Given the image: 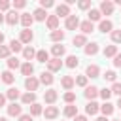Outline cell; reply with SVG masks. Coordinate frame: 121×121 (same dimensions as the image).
<instances>
[{"label":"cell","mask_w":121,"mask_h":121,"mask_svg":"<svg viewBox=\"0 0 121 121\" xmlns=\"http://www.w3.org/2000/svg\"><path fill=\"white\" fill-rule=\"evenodd\" d=\"M64 26H66V30H76V28L79 26V17L70 13V15L66 17V23H64Z\"/></svg>","instance_id":"obj_1"},{"label":"cell","mask_w":121,"mask_h":121,"mask_svg":"<svg viewBox=\"0 0 121 121\" xmlns=\"http://www.w3.org/2000/svg\"><path fill=\"white\" fill-rule=\"evenodd\" d=\"M25 87L28 89V93H34V91L40 87V79H38V78H34V76H30V78H26V79H25Z\"/></svg>","instance_id":"obj_2"},{"label":"cell","mask_w":121,"mask_h":121,"mask_svg":"<svg viewBox=\"0 0 121 121\" xmlns=\"http://www.w3.org/2000/svg\"><path fill=\"white\" fill-rule=\"evenodd\" d=\"M4 21H6L9 26H13V25H17V23H19V13H17L15 9H11V11H8V13H6Z\"/></svg>","instance_id":"obj_3"},{"label":"cell","mask_w":121,"mask_h":121,"mask_svg":"<svg viewBox=\"0 0 121 121\" xmlns=\"http://www.w3.org/2000/svg\"><path fill=\"white\" fill-rule=\"evenodd\" d=\"M32 38H34L32 30H30V28H23V30H21V36H19V42H21V43H30Z\"/></svg>","instance_id":"obj_4"},{"label":"cell","mask_w":121,"mask_h":121,"mask_svg":"<svg viewBox=\"0 0 121 121\" xmlns=\"http://www.w3.org/2000/svg\"><path fill=\"white\" fill-rule=\"evenodd\" d=\"M47 68H49L51 74H53V72H59V70L62 68V60H60V59H49V60H47Z\"/></svg>","instance_id":"obj_5"},{"label":"cell","mask_w":121,"mask_h":121,"mask_svg":"<svg viewBox=\"0 0 121 121\" xmlns=\"http://www.w3.org/2000/svg\"><path fill=\"white\" fill-rule=\"evenodd\" d=\"M100 13H104V15H112L113 13V2H110V0H104L102 4H100V9H98Z\"/></svg>","instance_id":"obj_6"},{"label":"cell","mask_w":121,"mask_h":121,"mask_svg":"<svg viewBox=\"0 0 121 121\" xmlns=\"http://www.w3.org/2000/svg\"><path fill=\"white\" fill-rule=\"evenodd\" d=\"M45 25H47V28H49L51 32H53V30H57V26H59V17H57V15H47Z\"/></svg>","instance_id":"obj_7"},{"label":"cell","mask_w":121,"mask_h":121,"mask_svg":"<svg viewBox=\"0 0 121 121\" xmlns=\"http://www.w3.org/2000/svg\"><path fill=\"white\" fill-rule=\"evenodd\" d=\"M85 98L87 100H95L96 96H98V87H95V85H91V87H85Z\"/></svg>","instance_id":"obj_8"},{"label":"cell","mask_w":121,"mask_h":121,"mask_svg":"<svg viewBox=\"0 0 121 121\" xmlns=\"http://www.w3.org/2000/svg\"><path fill=\"white\" fill-rule=\"evenodd\" d=\"M55 11H57V17H68V15H70V6L59 4V6L55 8Z\"/></svg>","instance_id":"obj_9"},{"label":"cell","mask_w":121,"mask_h":121,"mask_svg":"<svg viewBox=\"0 0 121 121\" xmlns=\"http://www.w3.org/2000/svg\"><path fill=\"white\" fill-rule=\"evenodd\" d=\"M19 21H21V25H23L25 28H30V25L34 23V17H32L30 13H21V17H19Z\"/></svg>","instance_id":"obj_10"},{"label":"cell","mask_w":121,"mask_h":121,"mask_svg":"<svg viewBox=\"0 0 121 121\" xmlns=\"http://www.w3.org/2000/svg\"><path fill=\"white\" fill-rule=\"evenodd\" d=\"M112 28H113V25H112L110 19H102V21L98 23V30L104 32V34H106V32H112Z\"/></svg>","instance_id":"obj_11"},{"label":"cell","mask_w":121,"mask_h":121,"mask_svg":"<svg viewBox=\"0 0 121 121\" xmlns=\"http://www.w3.org/2000/svg\"><path fill=\"white\" fill-rule=\"evenodd\" d=\"M51 53H53V59H60V57L66 53V49H64V45H60V43H55V45L51 47Z\"/></svg>","instance_id":"obj_12"},{"label":"cell","mask_w":121,"mask_h":121,"mask_svg":"<svg viewBox=\"0 0 121 121\" xmlns=\"http://www.w3.org/2000/svg\"><path fill=\"white\" fill-rule=\"evenodd\" d=\"M85 76H87V78H98V76H100V68H98L96 64H89L87 70H85Z\"/></svg>","instance_id":"obj_13"},{"label":"cell","mask_w":121,"mask_h":121,"mask_svg":"<svg viewBox=\"0 0 121 121\" xmlns=\"http://www.w3.org/2000/svg\"><path fill=\"white\" fill-rule=\"evenodd\" d=\"M8 115H11V117H19V115H21V106H19L17 102H11V104L8 106Z\"/></svg>","instance_id":"obj_14"},{"label":"cell","mask_w":121,"mask_h":121,"mask_svg":"<svg viewBox=\"0 0 121 121\" xmlns=\"http://www.w3.org/2000/svg\"><path fill=\"white\" fill-rule=\"evenodd\" d=\"M45 119H55L59 115V108L57 106H45V112H43Z\"/></svg>","instance_id":"obj_15"},{"label":"cell","mask_w":121,"mask_h":121,"mask_svg":"<svg viewBox=\"0 0 121 121\" xmlns=\"http://www.w3.org/2000/svg\"><path fill=\"white\" fill-rule=\"evenodd\" d=\"M19 96H21V93H19V89H17V87H9V89L6 91V98H9L11 102H15Z\"/></svg>","instance_id":"obj_16"},{"label":"cell","mask_w":121,"mask_h":121,"mask_svg":"<svg viewBox=\"0 0 121 121\" xmlns=\"http://www.w3.org/2000/svg\"><path fill=\"white\" fill-rule=\"evenodd\" d=\"M57 96H59V95H57V91H55V89H49V91H45V93H43V100H45L47 104H53V102L57 100Z\"/></svg>","instance_id":"obj_17"},{"label":"cell","mask_w":121,"mask_h":121,"mask_svg":"<svg viewBox=\"0 0 121 121\" xmlns=\"http://www.w3.org/2000/svg\"><path fill=\"white\" fill-rule=\"evenodd\" d=\"M23 57L26 59V62H30L34 57H36V51H34V47H30V45H26V47H23Z\"/></svg>","instance_id":"obj_18"},{"label":"cell","mask_w":121,"mask_h":121,"mask_svg":"<svg viewBox=\"0 0 121 121\" xmlns=\"http://www.w3.org/2000/svg\"><path fill=\"white\" fill-rule=\"evenodd\" d=\"M53 79H55V78H53L51 72H42V74H40V83H43V85H51Z\"/></svg>","instance_id":"obj_19"},{"label":"cell","mask_w":121,"mask_h":121,"mask_svg":"<svg viewBox=\"0 0 121 121\" xmlns=\"http://www.w3.org/2000/svg\"><path fill=\"white\" fill-rule=\"evenodd\" d=\"M60 85H62L66 91H70V89H72L76 83H74V78H72V76H62V79H60Z\"/></svg>","instance_id":"obj_20"},{"label":"cell","mask_w":121,"mask_h":121,"mask_svg":"<svg viewBox=\"0 0 121 121\" xmlns=\"http://www.w3.org/2000/svg\"><path fill=\"white\" fill-rule=\"evenodd\" d=\"M98 108H100V106H98L95 100H89L87 106H85V112H87V115H95V113L98 112Z\"/></svg>","instance_id":"obj_21"},{"label":"cell","mask_w":121,"mask_h":121,"mask_svg":"<svg viewBox=\"0 0 121 121\" xmlns=\"http://www.w3.org/2000/svg\"><path fill=\"white\" fill-rule=\"evenodd\" d=\"M32 17H34V21H45V19H47V11L42 9V8H38V9H34Z\"/></svg>","instance_id":"obj_22"},{"label":"cell","mask_w":121,"mask_h":121,"mask_svg":"<svg viewBox=\"0 0 121 121\" xmlns=\"http://www.w3.org/2000/svg\"><path fill=\"white\" fill-rule=\"evenodd\" d=\"M79 28H81L83 36H85V34H91V32L95 30V26H93V23H91V21H83V23H79Z\"/></svg>","instance_id":"obj_23"},{"label":"cell","mask_w":121,"mask_h":121,"mask_svg":"<svg viewBox=\"0 0 121 121\" xmlns=\"http://www.w3.org/2000/svg\"><path fill=\"white\" fill-rule=\"evenodd\" d=\"M72 43H74L76 47H85V45H87V38H85L83 34H78V36H74Z\"/></svg>","instance_id":"obj_24"},{"label":"cell","mask_w":121,"mask_h":121,"mask_svg":"<svg viewBox=\"0 0 121 121\" xmlns=\"http://www.w3.org/2000/svg\"><path fill=\"white\" fill-rule=\"evenodd\" d=\"M0 79H2L4 83L11 85V83H13V79H15V76L11 74V70H6V72H2V74H0Z\"/></svg>","instance_id":"obj_25"},{"label":"cell","mask_w":121,"mask_h":121,"mask_svg":"<svg viewBox=\"0 0 121 121\" xmlns=\"http://www.w3.org/2000/svg\"><path fill=\"white\" fill-rule=\"evenodd\" d=\"M21 102L23 104H34L36 102V93H25V95H21Z\"/></svg>","instance_id":"obj_26"},{"label":"cell","mask_w":121,"mask_h":121,"mask_svg":"<svg viewBox=\"0 0 121 121\" xmlns=\"http://www.w3.org/2000/svg\"><path fill=\"white\" fill-rule=\"evenodd\" d=\"M98 110L102 112V115H104V117H108V115H112V113H113V104H110V102H104V104H102Z\"/></svg>","instance_id":"obj_27"},{"label":"cell","mask_w":121,"mask_h":121,"mask_svg":"<svg viewBox=\"0 0 121 121\" xmlns=\"http://www.w3.org/2000/svg\"><path fill=\"white\" fill-rule=\"evenodd\" d=\"M49 38H51V42H57V43H59V42H62V40H64V32L57 28V30H53V32L49 34Z\"/></svg>","instance_id":"obj_28"},{"label":"cell","mask_w":121,"mask_h":121,"mask_svg":"<svg viewBox=\"0 0 121 121\" xmlns=\"http://www.w3.org/2000/svg\"><path fill=\"white\" fill-rule=\"evenodd\" d=\"M83 49H85V55H89V57H91V55H96V53H98V43H95V42H93V43H87Z\"/></svg>","instance_id":"obj_29"},{"label":"cell","mask_w":121,"mask_h":121,"mask_svg":"<svg viewBox=\"0 0 121 121\" xmlns=\"http://www.w3.org/2000/svg\"><path fill=\"white\" fill-rule=\"evenodd\" d=\"M64 115H66V117H76V115H78V106H76V104H68V106L64 108Z\"/></svg>","instance_id":"obj_30"},{"label":"cell","mask_w":121,"mask_h":121,"mask_svg":"<svg viewBox=\"0 0 121 121\" xmlns=\"http://www.w3.org/2000/svg\"><path fill=\"white\" fill-rule=\"evenodd\" d=\"M87 15H89V19H87V21H91V23H93V21H100V17H102V13H100L98 9H95V8H91Z\"/></svg>","instance_id":"obj_31"},{"label":"cell","mask_w":121,"mask_h":121,"mask_svg":"<svg viewBox=\"0 0 121 121\" xmlns=\"http://www.w3.org/2000/svg\"><path fill=\"white\" fill-rule=\"evenodd\" d=\"M36 60H38V62H47V60H49V53H47L45 49L36 51Z\"/></svg>","instance_id":"obj_32"},{"label":"cell","mask_w":121,"mask_h":121,"mask_svg":"<svg viewBox=\"0 0 121 121\" xmlns=\"http://www.w3.org/2000/svg\"><path fill=\"white\" fill-rule=\"evenodd\" d=\"M64 64H66L68 68H76V66L79 64V59H78L76 55H68V57H66V62H64Z\"/></svg>","instance_id":"obj_33"},{"label":"cell","mask_w":121,"mask_h":121,"mask_svg":"<svg viewBox=\"0 0 121 121\" xmlns=\"http://www.w3.org/2000/svg\"><path fill=\"white\" fill-rule=\"evenodd\" d=\"M21 72H23V76L30 78V76H32V72H34V66H32L30 62H25V64H21Z\"/></svg>","instance_id":"obj_34"},{"label":"cell","mask_w":121,"mask_h":121,"mask_svg":"<svg viewBox=\"0 0 121 121\" xmlns=\"http://www.w3.org/2000/svg\"><path fill=\"white\" fill-rule=\"evenodd\" d=\"M9 51H15V53L23 51V43H21L19 40H11V42H9Z\"/></svg>","instance_id":"obj_35"},{"label":"cell","mask_w":121,"mask_h":121,"mask_svg":"<svg viewBox=\"0 0 121 121\" xmlns=\"http://www.w3.org/2000/svg\"><path fill=\"white\" fill-rule=\"evenodd\" d=\"M117 55V45H108L104 47V57H115Z\"/></svg>","instance_id":"obj_36"},{"label":"cell","mask_w":121,"mask_h":121,"mask_svg":"<svg viewBox=\"0 0 121 121\" xmlns=\"http://www.w3.org/2000/svg\"><path fill=\"white\" fill-rule=\"evenodd\" d=\"M40 113H43V110H42V106H40L38 102H34V104H30V115L34 117V115H40Z\"/></svg>","instance_id":"obj_37"},{"label":"cell","mask_w":121,"mask_h":121,"mask_svg":"<svg viewBox=\"0 0 121 121\" xmlns=\"http://www.w3.org/2000/svg\"><path fill=\"white\" fill-rule=\"evenodd\" d=\"M19 66H21V62H19L17 57H9V59H8V68H9V70H11V68H19Z\"/></svg>","instance_id":"obj_38"},{"label":"cell","mask_w":121,"mask_h":121,"mask_svg":"<svg viewBox=\"0 0 121 121\" xmlns=\"http://www.w3.org/2000/svg\"><path fill=\"white\" fill-rule=\"evenodd\" d=\"M98 95L104 98V102H108V98L112 96V91H110L108 87H104V89H98Z\"/></svg>","instance_id":"obj_39"},{"label":"cell","mask_w":121,"mask_h":121,"mask_svg":"<svg viewBox=\"0 0 121 121\" xmlns=\"http://www.w3.org/2000/svg\"><path fill=\"white\" fill-rule=\"evenodd\" d=\"M110 36H112V42L113 43H121V30H112Z\"/></svg>","instance_id":"obj_40"},{"label":"cell","mask_w":121,"mask_h":121,"mask_svg":"<svg viewBox=\"0 0 121 121\" xmlns=\"http://www.w3.org/2000/svg\"><path fill=\"white\" fill-rule=\"evenodd\" d=\"M74 83L79 85V87H87V76H78V78L74 79Z\"/></svg>","instance_id":"obj_41"},{"label":"cell","mask_w":121,"mask_h":121,"mask_svg":"<svg viewBox=\"0 0 121 121\" xmlns=\"http://www.w3.org/2000/svg\"><path fill=\"white\" fill-rule=\"evenodd\" d=\"M9 47L8 45H0V59H9Z\"/></svg>","instance_id":"obj_42"},{"label":"cell","mask_w":121,"mask_h":121,"mask_svg":"<svg viewBox=\"0 0 121 121\" xmlns=\"http://www.w3.org/2000/svg\"><path fill=\"white\" fill-rule=\"evenodd\" d=\"M115 76H117V74H115L113 70H106V74H104V79H106V81H113V83H115Z\"/></svg>","instance_id":"obj_43"},{"label":"cell","mask_w":121,"mask_h":121,"mask_svg":"<svg viewBox=\"0 0 121 121\" xmlns=\"http://www.w3.org/2000/svg\"><path fill=\"white\" fill-rule=\"evenodd\" d=\"M64 102H68V104H74V100H76V95L72 93V91H68V93H64Z\"/></svg>","instance_id":"obj_44"},{"label":"cell","mask_w":121,"mask_h":121,"mask_svg":"<svg viewBox=\"0 0 121 121\" xmlns=\"http://www.w3.org/2000/svg\"><path fill=\"white\" fill-rule=\"evenodd\" d=\"M110 91H112V95H117V96H121V83H113Z\"/></svg>","instance_id":"obj_45"},{"label":"cell","mask_w":121,"mask_h":121,"mask_svg":"<svg viewBox=\"0 0 121 121\" xmlns=\"http://www.w3.org/2000/svg\"><path fill=\"white\" fill-rule=\"evenodd\" d=\"M53 6H55L53 0H42V2H40V8H42V9H47V8H53Z\"/></svg>","instance_id":"obj_46"},{"label":"cell","mask_w":121,"mask_h":121,"mask_svg":"<svg viewBox=\"0 0 121 121\" xmlns=\"http://www.w3.org/2000/svg\"><path fill=\"white\" fill-rule=\"evenodd\" d=\"M78 6H79V9H91V0H81V2H78Z\"/></svg>","instance_id":"obj_47"},{"label":"cell","mask_w":121,"mask_h":121,"mask_svg":"<svg viewBox=\"0 0 121 121\" xmlns=\"http://www.w3.org/2000/svg\"><path fill=\"white\" fill-rule=\"evenodd\" d=\"M112 62H113V66H115V68H121V53H117V55L113 57V60H112Z\"/></svg>","instance_id":"obj_48"},{"label":"cell","mask_w":121,"mask_h":121,"mask_svg":"<svg viewBox=\"0 0 121 121\" xmlns=\"http://www.w3.org/2000/svg\"><path fill=\"white\" fill-rule=\"evenodd\" d=\"M25 6H26L25 0H15V2H13V8H15V9H21V8H25Z\"/></svg>","instance_id":"obj_49"},{"label":"cell","mask_w":121,"mask_h":121,"mask_svg":"<svg viewBox=\"0 0 121 121\" xmlns=\"http://www.w3.org/2000/svg\"><path fill=\"white\" fill-rule=\"evenodd\" d=\"M9 6H11V4H9L8 0H0V11H6V9H9Z\"/></svg>","instance_id":"obj_50"},{"label":"cell","mask_w":121,"mask_h":121,"mask_svg":"<svg viewBox=\"0 0 121 121\" xmlns=\"http://www.w3.org/2000/svg\"><path fill=\"white\" fill-rule=\"evenodd\" d=\"M19 121H32V115L30 113H21L19 115Z\"/></svg>","instance_id":"obj_51"},{"label":"cell","mask_w":121,"mask_h":121,"mask_svg":"<svg viewBox=\"0 0 121 121\" xmlns=\"http://www.w3.org/2000/svg\"><path fill=\"white\" fill-rule=\"evenodd\" d=\"M74 121H87V117H85V115H76Z\"/></svg>","instance_id":"obj_52"},{"label":"cell","mask_w":121,"mask_h":121,"mask_svg":"<svg viewBox=\"0 0 121 121\" xmlns=\"http://www.w3.org/2000/svg\"><path fill=\"white\" fill-rule=\"evenodd\" d=\"M6 104V95H0V108Z\"/></svg>","instance_id":"obj_53"},{"label":"cell","mask_w":121,"mask_h":121,"mask_svg":"<svg viewBox=\"0 0 121 121\" xmlns=\"http://www.w3.org/2000/svg\"><path fill=\"white\" fill-rule=\"evenodd\" d=\"M2 43H4V34L0 32V45H2Z\"/></svg>","instance_id":"obj_54"},{"label":"cell","mask_w":121,"mask_h":121,"mask_svg":"<svg viewBox=\"0 0 121 121\" xmlns=\"http://www.w3.org/2000/svg\"><path fill=\"white\" fill-rule=\"evenodd\" d=\"M115 106H117V108L121 110V96H119V100H117V104H115Z\"/></svg>","instance_id":"obj_55"},{"label":"cell","mask_w":121,"mask_h":121,"mask_svg":"<svg viewBox=\"0 0 121 121\" xmlns=\"http://www.w3.org/2000/svg\"><path fill=\"white\" fill-rule=\"evenodd\" d=\"M96 121H108V119H106V117H104V115H102V117H98V119H96Z\"/></svg>","instance_id":"obj_56"},{"label":"cell","mask_w":121,"mask_h":121,"mask_svg":"<svg viewBox=\"0 0 121 121\" xmlns=\"http://www.w3.org/2000/svg\"><path fill=\"white\" fill-rule=\"evenodd\" d=\"M2 23H4V15L0 13V25H2Z\"/></svg>","instance_id":"obj_57"},{"label":"cell","mask_w":121,"mask_h":121,"mask_svg":"<svg viewBox=\"0 0 121 121\" xmlns=\"http://www.w3.org/2000/svg\"><path fill=\"white\" fill-rule=\"evenodd\" d=\"M0 121H8V119H6V117H0Z\"/></svg>","instance_id":"obj_58"},{"label":"cell","mask_w":121,"mask_h":121,"mask_svg":"<svg viewBox=\"0 0 121 121\" xmlns=\"http://www.w3.org/2000/svg\"><path fill=\"white\" fill-rule=\"evenodd\" d=\"M113 121H119V119H113Z\"/></svg>","instance_id":"obj_59"},{"label":"cell","mask_w":121,"mask_h":121,"mask_svg":"<svg viewBox=\"0 0 121 121\" xmlns=\"http://www.w3.org/2000/svg\"><path fill=\"white\" fill-rule=\"evenodd\" d=\"M119 121H121V117H119Z\"/></svg>","instance_id":"obj_60"}]
</instances>
